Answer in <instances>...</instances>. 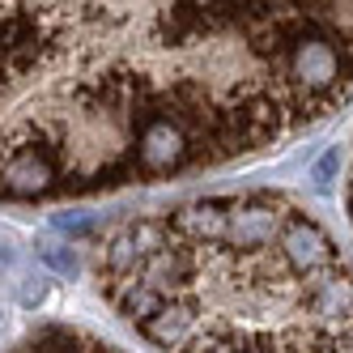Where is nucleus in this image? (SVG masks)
<instances>
[{"instance_id": "nucleus-1", "label": "nucleus", "mask_w": 353, "mask_h": 353, "mask_svg": "<svg viewBox=\"0 0 353 353\" xmlns=\"http://www.w3.org/2000/svg\"><path fill=\"white\" fill-rule=\"evenodd\" d=\"M353 98V5H0V196L272 149Z\"/></svg>"}, {"instance_id": "nucleus-2", "label": "nucleus", "mask_w": 353, "mask_h": 353, "mask_svg": "<svg viewBox=\"0 0 353 353\" xmlns=\"http://www.w3.org/2000/svg\"><path fill=\"white\" fill-rule=\"evenodd\" d=\"M94 285L162 353H353V264L285 192H221L111 221Z\"/></svg>"}, {"instance_id": "nucleus-3", "label": "nucleus", "mask_w": 353, "mask_h": 353, "mask_svg": "<svg viewBox=\"0 0 353 353\" xmlns=\"http://www.w3.org/2000/svg\"><path fill=\"white\" fill-rule=\"evenodd\" d=\"M13 353H119V349L90 332H77V327H43L30 341H21Z\"/></svg>"}, {"instance_id": "nucleus-4", "label": "nucleus", "mask_w": 353, "mask_h": 353, "mask_svg": "<svg viewBox=\"0 0 353 353\" xmlns=\"http://www.w3.org/2000/svg\"><path fill=\"white\" fill-rule=\"evenodd\" d=\"M349 217H353V170H349Z\"/></svg>"}]
</instances>
